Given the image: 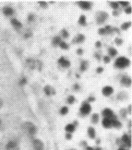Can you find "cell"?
Listing matches in <instances>:
<instances>
[{"mask_svg":"<svg viewBox=\"0 0 132 150\" xmlns=\"http://www.w3.org/2000/svg\"><path fill=\"white\" fill-rule=\"evenodd\" d=\"M22 129L27 135L33 136L36 132V128L34 124L31 122H25L22 125Z\"/></svg>","mask_w":132,"mask_h":150,"instance_id":"cell-1","label":"cell"},{"mask_svg":"<svg viewBox=\"0 0 132 150\" xmlns=\"http://www.w3.org/2000/svg\"><path fill=\"white\" fill-rule=\"evenodd\" d=\"M129 64V60L125 57H119L116 60V62H115V66L119 68H124L127 67V66H128Z\"/></svg>","mask_w":132,"mask_h":150,"instance_id":"cell-2","label":"cell"},{"mask_svg":"<svg viewBox=\"0 0 132 150\" xmlns=\"http://www.w3.org/2000/svg\"><path fill=\"white\" fill-rule=\"evenodd\" d=\"M27 65L31 69H34L35 68H37L39 70H41L42 64L39 61H35L33 59H28L27 60Z\"/></svg>","mask_w":132,"mask_h":150,"instance_id":"cell-3","label":"cell"},{"mask_svg":"<svg viewBox=\"0 0 132 150\" xmlns=\"http://www.w3.org/2000/svg\"><path fill=\"white\" fill-rule=\"evenodd\" d=\"M102 115L106 119H109V120H116V116H115L112 110H110V109H106L105 110H104Z\"/></svg>","mask_w":132,"mask_h":150,"instance_id":"cell-4","label":"cell"},{"mask_svg":"<svg viewBox=\"0 0 132 150\" xmlns=\"http://www.w3.org/2000/svg\"><path fill=\"white\" fill-rule=\"evenodd\" d=\"M33 146L35 150H43L44 149L43 143L38 139H35L33 141Z\"/></svg>","mask_w":132,"mask_h":150,"instance_id":"cell-5","label":"cell"},{"mask_svg":"<svg viewBox=\"0 0 132 150\" xmlns=\"http://www.w3.org/2000/svg\"><path fill=\"white\" fill-rule=\"evenodd\" d=\"M107 17H108V14H107V13H106V12H100L97 15V23L99 24L103 23L106 21Z\"/></svg>","mask_w":132,"mask_h":150,"instance_id":"cell-6","label":"cell"},{"mask_svg":"<svg viewBox=\"0 0 132 150\" xmlns=\"http://www.w3.org/2000/svg\"><path fill=\"white\" fill-rule=\"evenodd\" d=\"M6 150H19V146L14 141H10L6 145Z\"/></svg>","mask_w":132,"mask_h":150,"instance_id":"cell-7","label":"cell"},{"mask_svg":"<svg viewBox=\"0 0 132 150\" xmlns=\"http://www.w3.org/2000/svg\"><path fill=\"white\" fill-rule=\"evenodd\" d=\"M91 107L88 103H85L80 108V111L83 115H88L91 112Z\"/></svg>","mask_w":132,"mask_h":150,"instance_id":"cell-8","label":"cell"},{"mask_svg":"<svg viewBox=\"0 0 132 150\" xmlns=\"http://www.w3.org/2000/svg\"><path fill=\"white\" fill-rule=\"evenodd\" d=\"M58 62L60 65H61L63 67H64V68H68L70 66V62H69L68 60L66 59L64 57H61L60 59H59Z\"/></svg>","mask_w":132,"mask_h":150,"instance_id":"cell-9","label":"cell"},{"mask_svg":"<svg viewBox=\"0 0 132 150\" xmlns=\"http://www.w3.org/2000/svg\"><path fill=\"white\" fill-rule=\"evenodd\" d=\"M122 141H123V143H124V144L126 145L127 147H131V140H130V139H129V137L127 136V134L123 135V137L122 138Z\"/></svg>","mask_w":132,"mask_h":150,"instance_id":"cell-10","label":"cell"},{"mask_svg":"<svg viewBox=\"0 0 132 150\" xmlns=\"http://www.w3.org/2000/svg\"><path fill=\"white\" fill-rule=\"evenodd\" d=\"M113 92V89L111 87L107 86L105 87L102 90V93H103L104 95L105 96H110L111 93H112Z\"/></svg>","mask_w":132,"mask_h":150,"instance_id":"cell-11","label":"cell"},{"mask_svg":"<svg viewBox=\"0 0 132 150\" xmlns=\"http://www.w3.org/2000/svg\"><path fill=\"white\" fill-rule=\"evenodd\" d=\"M3 12H4V14L6 16H10L14 13V10L12 8L7 6V7H5L4 8Z\"/></svg>","mask_w":132,"mask_h":150,"instance_id":"cell-12","label":"cell"},{"mask_svg":"<svg viewBox=\"0 0 132 150\" xmlns=\"http://www.w3.org/2000/svg\"><path fill=\"white\" fill-rule=\"evenodd\" d=\"M102 125L104 127H105L106 128H110L112 126V120H109V119L104 118L103 121H102Z\"/></svg>","mask_w":132,"mask_h":150,"instance_id":"cell-13","label":"cell"},{"mask_svg":"<svg viewBox=\"0 0 132 150\" xmlns=\"http://www.w3.org/2000/svg\"><path fill=\"white\" fill-rule=\"evenodd\" d=\"M80 6L85 10H88L91 8V4L88 1H80Z\"/></svg>","mask_w":132,"mask_h":150,"instance_id":"cell-14","label":"cell"},{"mask_svg":"<svg viewBox=\"0 0 132 150\" xmlns=\"http://www.w3.org/2000/svg\"><path fill=\"white\" fill-rule=\"evenodd\" d=\"M44 91L46 94L48 96H50L51 94H54V93H55V91H54V89L50 86H46L44 87Z\"/></svg>","mask_w":132,"mask_h":150,"instance_id":"cell-15","label":"cell"},{"mask_svg":"<svg viewBox=\"0 0 132 150\" xmlns=\"http://www.w3.org/2000/svg\"><path fill=\"white\" fill-rule=\"evenodd\" d=\"M11 23L12 24V25L16 28H20L22 27L21 23H20L17 19H16V18H12L11 20Z\"/></svg>","mask_w":132,"mask_h":150,"instance_id":"cell-16","label":"cell"},{"mask_svg":"<svg viewBox=\"0 0 132 150\" xmlns=\"http://www.w3.org/2000/svg\"><path fill=\"white\" fill-rule=\"evenodd\" d=\"M84 40H85V36H84L83 35L80 34L78 36L75 38V39L73 40V42L76 43H80V42H83Z\"/></svg>","mask_w":132,"mask_h":150,"instance_id":"cell-17","label":"cell"},{"mask_svg":"<svg viewBox=\"0 0 132 150\" xmlns=\"http://www.w3.org/2000/svg\"><path fill=\"white\" fill-rule=\"evenodd\" d=\"M121 83H122L123 85L129 86V85H130L131 84V80L130 79L127 78V77H124V78L121 80Z\"/></svg>","mask_w":132,"mask_h":150,"instance_id":"cell-18","label":"cell"},{"mask_svg":"<svg viewBox=\"0 0 132 150\" xmlns=\"http://www.w3.org/2000/svg\"><path fill=\"white\" fill-rule=\"evenodd\" d=\"M88 134L91 139H94L95 137V132L93 128H89L88 129Z\"/></svg>","mask_w":132,"mask_h":150,"instance_id":"cell-19","label":"cell"},{"mask_svg":"<svg viewBox=\"0 0 132 150\" xmlns=\"http://www.w3.org/2000/svg\"><path fill=\"white\" fill-rule=\"evenodd\" d=\"M66 130L68 132H73L75 130V126L73 124H68L66 127Z\"/></svg>","mask_w":132,"mask_h":150,"instance_id":"cell-20","label":"cell"},{"mask_svg":"<svg viewBox=\"0 0 132 150\" xmlns=\"http://www.w3.org/2000/svg\"><path fill=\"white\" fill-rule=\"evenodd\" d=\"M61 42V38H60L59 36H55L53 38V45L54 46L59 45Z\"/></svg>","mask_w":132,"mask_h":150,"instance_id":"cell-21","label":"cell"},{"mask_svg":"<svg viewBox=\"0 0 132 150\" xmlns=\"http://www.w3.org/2000/svg\"><path fill=\"white\" fill-rule=\"evenodd\" d=\"M112 126H114L115 128H119L121 126V124L118 120H112Z\"/></svg>","mask_w":132,"mask_h":150,"instance_id":"cell-22","label":"cell"},{"mask_svg":"<svg viewBox=\"0 0 132 150\" xmlns=\"http://www.w3.org/2000/svg\"><path fill=\"white\" fill-rule=\"evenodd\" d=\"M108 52L109 53H110V55L111 56H112V57H114L117 54V51L116 49H114V48H110V49H108Z\"/></svg>","mask_w":132,"mask_h":150,"instance_id":"cell-23","label":"cell"},{"mask_svg":"<svg viewBox=\"0 0 132 150\" xmlns=\"http://www.w3.org/2000/svg\"><path fill=\"white\" fill-rule=\"evenodd\" d=\"M87 67V62L85 61L82 62L81 63V66H80V70L81 71H85L86 70V68Z\"/></svg>","mask_w":132,"mask_h":150,"instance_id":"cell-24","label":"cell"},{"mask_svg":"<svg viewBox=\"0 0 132 150\" xmlns=\"http://www.w3.org/2000/svg\"><path fill=\"white\" fill-rule=\"evenodd\" d=\"M98 120H99V116H98L97 114H93V116H92V122L93 123L96 124L98 122Z\"/></svg>","mask_w":132,"mask_h":150,"instance_id":"cell-25","label":"cell"},{"mask_svg":"<svg viewBox=\"0 0 132 150\" xmlns=\"http://www.w3.org/2000/svg\"><path fill=\"white\" fill-rule=\"evenodd\" d=\"M131 25V23L130 22H128V23H125L124 24L122 25V26H121V28L123 29V30H127V29H128L130 25Z\"/></svg>","mask_w":132,"mask_h":150,"instance_id":"cell-26","label":"cell"},{"mask_svg":"<svg viewBox=\"0 0 132 150\" xmlns=\"http://www.w3.org/2000/svg\"><path fill=\"white\" fill-rule=\"evenodd\" d=\"M79 23L81 25H85L86 23V17L84 15H82L80 17Z\"/></svg>","mask_w":132,"mask_h":150,"instance_id":"cell-27","label":"cell"},{"mask_svg":"<svg viewBox=\"0 0 132 150\" xmlns=\"http://www.w3.org/2000/svg\"><path fill=\"white\" fill-rule=\"evenodd\" d=\"M60 47L62 48L63 49H68V45H67L66 42H61L60 43Z\"/></svg>","mask_w":132,"mask_h":150,"instance_id":"cell-28","label":"cell"},{"mask_svg":"<svg viewBox=\"0 0 132 150\" xmlns=\"http://www.w3.org/2000/svg\"><path fill=\"white\" fill-rule=\"evenodd\" d=\"M60 112H61V113L62 115H66V114H67L68 113V109L67 107H63L61 109V111H60Z\"/></svg>","mask_w":132,"mask_h":150,"instance_id":"cell-29","label":"cell"},{"mask_svg":"<svg viewBox=\"0 0 132 150\" xmlns=\"http://www.w3.org/2000/svg\"><path fill=\"white\" fill-rule=\"evenodd\" d=\"M74 101H75V98H74V96H70L68 98V102L69 104H72Z\"/></svg>","mask_w":132,"mask_h":150,"instance_id":"cell-30","label":"cell"},{"mask_svg":"<svg viewBox=\"0 0 132 150\" xmlns=\"http://www.w3.org/2000/svg\"><path fill=\"white\" fill-rule=\"evenodd\" d=\"M31 35H32V34H31V31L27 30L25 32V38H29L31 36Z\"/></svg>","mask_w":132,"mask_h":150,"instance_id":"cell-31","label":"cell"},{"mask_svg":"<svg viewBox=\"0 0 132 150\" xmlns=\"http://www.w3.org/2000/svg\"><path fill=\"white\" fill-rule=\"evenodd\" d=\"M61 34H62V36H64V38H68L69 36V34H68V32H67L66 30H62L61 32Z\"/></svg>","mask_w":132,"mask_h":150,"instance_id":"cell-32","label":"cell"},{"mask_svg":"<svg viewBox=\"0 0 132 150\" xmlns=\"http://www.w3.org/2000/svg\"><path fill=\"white\" fill-rule=\"evenodd\" d=\"M111 6L114 9H116L117 8L119 7V4L116 3V2H111Z\"/></svg>","mask_w":132,"mask_h":150,"instance_id":"cell-33","label":"cell"},{"mask_svg":"<svg viewBox=\"0 0 132 150\" xmlns=\"http://www.w3.org/2000/svg\"><path fill=\"white\" fill-rule=\"evenodd\" d=\"M40 5L43 8H46L47 7V3L46 1H39Z\"/></svg>","mask_w":132,"mask_h":150,"instance_id":"cell-34","label":"cell"},{"mask_svg":"<svg viewBox=\"0 0 132 150\" xmlns=\"http://www.w3.org/2000/svg\"><path fill=\"white\" fill-rule=\"evenodd\" d=\"M105 31H106V33H110L112 32V30L111 29L110 26H106V28H105Z\"/></svg>","mask_w":132,"mask_h":150,"instance_id":"cell-35","label":"cell"},{"mask_svg":"<svg viewBox=\"0 0 132 150\" xmlns=\"http://www.w3.org/2000/svg\"><path fill=\"white\" fill-rule=\"evenodd\" d=\"M115 42H116L117 45H121L123 42V41H122V40L120 38H116L115 39Z\"/></svg>","mask_w":132,"mask_h":150,"instance_id":"cell-36","label":"cell"},{"mask_svg":"<svg viewBox=\"0 0 132 150\" xmlns=\"http://www.w3.org/2000/svg\"><path fill=\"white\" fill-rule=\"evenodd\" d=\"M33 18H34V16H33V14H29L28 16V21L29 22L33 21Z\"/></svg>","mask_w":132,"mask_h":150,"instance_id":"cell-37","label":"cell"},{"mask_svg":"<svg viewBox=\"0 0 132 150\" xmlns=\"http://www.w3.org/2000/svg\"><path fill=\"white\" fill-rule=\"evenodd\" d=\"M99 34H106V31H105V29L104 28H102V29H100L99 30Z\"/></svg>","mask_w":132,"mask_h":150,"instance_id":"cell-38","label":"cell"},{"mask_svg":"<svg viewBox=\"0 0 132 150\" xmlns=\"http://www.w3.org/2000/svg\"><path fill=\"white\" fill-rule=\"evenodd\" d=\"M26 83H27V80H26V79H25V78L22 79L21 80H20V84L22 85H25Z\"/></svg>","mask_w":132,"mask_h":150,"instance_id":"cell-39","label":"cell"},{"mask_svg":"<svg viewBox=\"0 0 132 150\" xmlns=\"http://www.w3.org/2000/svg\"><path fill=\"white\" fill-rule=\"evenodd\" d=\"M104 61L106 62V63H108V62H110V57H108V56H105V57H104Z\"/></svg>","mask_w":132,"mask_h":150,"instance_id":"cell-40","label":"cell"},{"mask_svg":"<svg viewBox=\"0 0 132 150\" xmlns=\"http://www.w3.org/2000/svg\"><path fill=\"white\" fill-rule=\"evenodd\" d=\"M119 3H120L121 5H122L123 6H127L129 4V3L127 1H120Z\"/></svg>","mask_w":132,"mask_h":150,"instance_id":"cell-41","label":"cell"},{"mask_svg":"<svg viewBox=\"0 0 132 150\" xmlns=\"http://www.w3.org/2000/svg\"><path fill=\"white\" fill-rule=\"evenodd\" d=\"M125 12H126V13H127V14H130L131 12V8H127V9H125Z\"/></svg>","mask_w":132,"mask_h":150,"instance_id":"cell-42","label":"cell"},{"mask_svg":"<svg viewBox=\"0 0 132 150\" xmlns=\"http://www.w3.org/2000/svg\"><path fill=\"white\" fill-rule=\"evenodd\" d=\"M103 70H104V69L102 68H101V67L98 68L97 69V72H99V73H100V72H102V71H103Z\"/></svg>","mask_w":132,"mask_h":150,"instance_id":"cell-43","label":"cell"},{"mask_svg":"<svg viewBox=\"0 0 132 150\" xmlns=\"http://www.w3.org/2000/svg\"><path fill=\"white\" fill-rule=\"evenodd\" d=\"M83 50H82L81 49H79L78 51H77V53H78V54H79V55H81L82 53H83Z\"/></svg>","mask_w":132,"mask_h":150,"instance_id":"cell-44","label":"cell"},{"mask_svg":"<svg viewBox=\"0 0 132 150\" xmlns=\"http://www.w3.org/2000/svg\"><path fill=\"white\" fill-rule=\"evenodd\" d=\"M100 46H101V42H97V43H96V47H100Z\"/></svg>","mask_w":132,"mask_h":150,"instance_id":"cell-45","label":"cell"},{"mask_svg":"<svg viewBox=\"0 0 132 150\" xmlns=\"http://www.w3.org/2000/svg\"><path fill=\"white\" fill-rule=\"evenodd\" d=\"M66 138L68 139H70L72 138V136H71L70 134H68L66 135Z\"/></svg>","mask_w":132,"mask_h":150,"instance_id":"cell-46","label":"cell"},{"mask_svg":"<svg viewBox=\"0 0 132 150\" xmlns=\"http://www.w3.org/2000/svg\"><path fill=\"white\" fill-rule=\"evenodd\" d=\"M79 89V86H78V85H74V89Z\"/></svg>","mask_w":132,"mask_h":150,"instance_id":"cell-47","label":"cell"},{"mask_svg":"<svg viewBox=\"0 0 132 150\" xmlns=\"http://www.w3.org/2000/svg\"><path fill=\"white\" fill-rule=\"evenodd\" d=\"M2 105H3V102H2L1 100L0 99V109H1V108Z\"/></svg>","mask_w":132,"mask_h":150,"instance_id":"cell-48","label":"cell"},{"mask_svg":"<svg viewBox=\"0 0 132 150\" xmlns=\"http://www.w3.org/2000/svg\"><path fill=\"white\" fill-rule=\"evenodd\" d=\"M94 100V98H90L89 99V102H91V101H93Z\"/></svg>","mask_w":132,"mask_h":150,"instance_id":"cell-49","label":"cell"},{"mask_svg":"<svg viewBox=\"0 0 132 150\" xmlns=\"http://www.w3.org/2000/svg\"><path fill=\"white\" fill-rule=\"evenodd\" d=\"M87 150H95V149H93V148H92V147H87Z\"/></svg>","mask_w":132,"mask_h":150,"instance_id":"cell-50","label":"cell"},{"mask_svg":"<svg viewBox=\"0 0 132 150\" xmlns=\"http://www.w3.org/2000/svg\"><path fill=\"white\" fill-rule=\"evenodd\" d=\"M119 150H126V149H123V148H120Z\"/></svg>","mask_w":132,"mask_h":150,"instance_id":"cell-51","label":"cell"},{"mask_svg":"<svg viewBox=\"0 0 132 150\" xmlns=\"http://www.w3.org/2000/svg\"><path fill=\"white\" fill-rule=\"evenodd\" d=\"M95 150H101V149H100V148H97V149H95Z\"/></svg>","mask_w":132,"mask_h":150,"instance_id":"cell-52","label":"cell"},{"mask_svg":"<svg viewBox=\"0 0 132 150\" xmlns=\"http://www.w3.org/2000/svg\"><path fill=\"white\" fill-rule=\"evenodd\" d=\"M0 125H1V121H0Z\"/></svg>","mask_w":132,"mask_h":150,"instance_id":"cell-53","label":"cell"}]
</instances>
